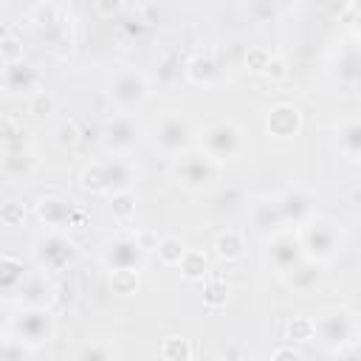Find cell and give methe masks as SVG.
Returning <instances> with one entry per match:
<instances>
[{
    "mask_svg": "<svg viewBox=\"0 0 361 361\" xmlns=\"http://www.w3.org/2000/svg\"><path fill=\"white\" fill-rule=\"evenodd\" d=\"M155 254H158V262H161V265L178 268L180 259H183V254H186V243H183L180 237H175V234H164V237L158 240Z\"/></svg>",
    "mask_w": 361,
    "mask_h": 361,
    "instance_id": "obj_25",
    "label": "cell"
},
{
    "mask_svg": "<svg viewBox=\"0 0 361 361\" xmlns=\"http://www.w3.org/2000/svg\"><path fill=\"white\" fill-rule=\"evenodd\" d=\"M336 79L347 87L361 85V45L358 42H344V48L336 56V68H333Z\"/></svg>",
    "mask_w": 361,
    "mask_h": 361,
    "instance_id": "obj_21",
    "label": "cell"
},
{
    "mask_svg": "<svg viewBox=\"0 0 361 361\" xmlns=\"http://www.w3.org/2000/svg\"><path fill=\"white\" fill-rule=\"evenodd\" d=\"M141 135H144V130H141L138 118L127 110L107 116L102 124V144L107 152H116V155H130V149L138 147Z\"/></svg>",
    "mask_w": 361,
    "mask_h": 361,
    "instance_id": "obj_10",
    "label": "cell"
},
{
    "mask_svg": "<svg viewBox=\"0 0 361 361\" xmlns=\"http://www.w3.org/2000/svg\"><path fill=\"white\" fill-rule=\"evenodd\" d=\"M183 76H186V82H192L197 87H209V85L220 82L223 68H220V62L212 54H195L192 59H186Z\"/></svg>",
    "mask_w": 361,
    "mask_h": 361,
    "instance_id": "obj_20",
    "label": "cell"
},
{
    "mask_svg": "<svg viewBox=\"0 0 361 361\" xmlns=\"http://www.w3.org/2000/svg\"><path fill=\"white\" fill-rule=\"evenodd\" d=\"M17 299H20V305H42V307H48L54 299H56V293H54V285L45 279V276H25V282L17 288ZM14 296V293H11Z\"/></svg>",
    "mask_w": 361,
    "mask_h": 361,
    "instance_id": "obj_22",
    "label": "cell"
},
{
    "mask_svg": "<svg viewBox=\"0 0 361 361\" xmlns=\"http://www.w3.org/2000/svg\"><path fill=\"white\" fill-rule=\"evenodd\" d=\"M279 203H282V212H285L288 226H293V228L302 226V223H307L316 214V197L307 189H299V186L282 192L279 195Z\"/></svg>",
    "mask_w": 361,
    "mask_h": 361,
    "instance_id": "obj_18",
    "label": "cell"
},
{
    "mask_svg": "<svg viewBox=\"0 0 361 361\" xmlns=\"http://www.w3.org/2000/svg\"><path fill=\"white\" fill-rule=\"evenodd\" d=\"M76 203L59 195H45L34 203V214L45 228H71V214Z\"/></svg>",
    "mask_w": 361,
    "mask_h": 361,
    "instance_id": "obj_17",
    "label": "cell"
},
{
    "mask_svg": "<svg viewBox=\"0 0 361 361\" xmlns=\"http://www.w3.org/2000/svg\"><path fill=\"white\" fill-rule=\"evenodd\" d=\"M110 212L118 223H127L135 214V203H133V192H116L110 195Z\"/></svg>",
    "mask_w": 361,
    "mask_h": 361,
    "instance_id": "obj_34",
    "label": "cell"
},
{
    "mask_svg": "<svg viewBox=\"0 0 361 361\" xmlns=\"http://www.w3.org/2000/svg\"><path fill=\"white\" fill-rule=\"evenodd\" d=\"M355 39H358V45H361V25H358V31H355Z\"/></svg>",
    "mask_w": 361,
    "mask_h": 361,
    "instance_id": "obj_47",
    "label": "cell"
},
{
    "mask_svg": "<svg viewBox=\"0 0 361 361\" xmlns=\"http://www.w3.org/2000/svg\"><path fill=\"white\" fill-rule=\"evenodd\" d=\"M288 338L290 341H313L316 338V324H313V316H296L290 324H288Z\"/></svg>",
    "mask_w": 361,
    "mask_h": 361,
    "instance_id": "obj_35",
    "label": "cell"
},
{
    "mask_svg": "<svg viewBox=\"0 0 361 361\" xmlns=\"http://www.w3.org/2000/svg\"><path fill=\"white\" fill-rule=\"evenodd\" d=\"M138 180V169L127 155H116L107 152V158L90 161L82 175H79V186L87 195H116V192H130Z\"/></svg>",
    "mask_w": 361,
    "mask_h": 361,
    "instance_id": "obj_1",
    "label": "cell"
},
{
    "mask_svg": "<svg viewBox=\"0 0 361 361\" xmlns=\"http://www.w3.org/2000/svg\"><path fill=\"white\" fill-rule=\"evenodd\" d=\"M226 296H228V288H226V282L223 279H209L206 282V288H203V302L209 305V307H220V305H226Z\"/></svg>",
    "mask_w": 361,
    "mask_h": 361,
    "instance_id": "obj_38",
    "label": "cell"
},
{
    "mask_svg": "<svg viewBox=\"0 0 361 361\" xmlns=\"http://www.w3.org/2000/svg\"><path fill=\"white\" fill-rule=\"evenodd\" d=\"M0 353L6 358H11V361H23V358H31L37 353V347H31L20 336H14L8 327H3V333H0Z\"/></svg>",
    "mask_w": 361,
    "mask_h": 361,
    "instance_id": "obj_28",
    "label": "cell"
},
{
    "mask_svg": "<svg viewBox=\"0 0 361 361\" xmlns=\"http://www.w3.org/2000/svg\"><path fill=\"white\" fill-rule=\"evenodd\" d=\"M248 14L254 23H268L276 14V3L274 0H248Z\"/></svg>",
    "mask_w": 361,
    "mask_h": 361,
    "instance_id": "obj_40",
    "label": "cell"
},
{
    "mask_svg": "<svg viewBox=\"0 0 361 361\" xmlns=\"http://www.w3.org/2000/svg\"><path fill=\"white\" fill-rule=\"evenodd\" d=\"M28 20L37 25V28H48L54 23H59V11L54 3H37L31 11H28Z\"/></svg>",
    "mask_w": 361,
    "mask_h": 361,
    "instance_id": "obj_37",
    "label": "cell"
},
{
    "mask_svg": "<svg viewBox=\"0 0 361 361\" xmlns=\"http://www.w3.org/2000/svg\"><path fill=\"white\" fill-rule=\"evenodd\" d=\"M39 169V155L31 144H8L3 147V158H0V172L6 180L11 183H28Z\"/></svg>",
    "mask_w": 361,
    "mask_h": 361,
    "instance_id": "obj_12",
    "label": "cell"
},
{
    "mask_svg": "<svg viewBox=\"0 0 361 361\" xmlns=\"http://www.w3.org/2000/svg\"><path fill=\"white\" fill-rule=\"evenodd\" d=\"M324 274V262H316L310 257H302L293 268H288L282 276H285V285L293 290V293H307L316 288V282L322 279Z\"/></svg>",
    "mask_w": 361,
    "mask_h": 361,
    "instance_id": "obj_19",
    "label": "cell"
},
{
    "mask_svg": "<svg viewBox=\"0 0 361 361\" xmlns=\"http://www.w3.org/2000/svg\"><path fill=\"white\" fill-rule=\"evenodd\" d=\"M0 135H3V147H8V144H23V135H25L23 121H20L17 116L6 113L3 121H0Z\"/></svg>",
    "mask_w": 361,
    "mask_h": 361,
    "instance_id": "obj_36",
    "label": "cell"
},
{
    "mask_svg": "<svg viewBox=\"0 0 361 361\" xmlns=\"http://www.w3.org/2000/svg\"><path fill=\"white\" fill-rule=\"evenodd\" d=\"M0 220L6 226H20L25 220V206L20 200H6L3 209H0Z\"/></svg>",
    "mask_w": 361,
    "mask_h": 361,
    "instance_id": "obj_41",
    "label": "cell"
},
{
    "mask_svg": "<svg viewBox=\"0 0 361 361\" xmlns=\"http://www.w3.org/2000/svg\"><path fill=\"white\" fill-rule=\"evenodd\" d=\"M358 161H361V152H358Z\"/></svg>",
    "mask_w": 361,
    "mask_h": 361,
    "instance_id": "obj_48",
    "label": "cell"
},
{
    "mask_svg": "<svg viewBox=\"0 0 361 361\" xmlns=\"http://www.w3.org/2000/svg\"><path fill=\"white\" fill-rule=\"evenodd\" d=\"M25 265H23V259L20 257H14L11 251H6L3 254V262H0V285H3V293H6V299L25 282Z\"/></svg>",
    "mask_w": 361,
    "mask_h": 361,
    "instance_id": "obj_24",
    "label": "cell"
},
{
    "mask_svg": "<svg viewBox=\"0 0 361 361\" xmlns=\"http://www.w3.org/2000/svg\"><path fill=\"white\" fill-rule=\"evenodd\" d=\"M85 226H87V212L82 206H76L71 214V228H85Z\"/></svg>",
    "mask_w": 361,
    "mask_h": 361,
    "instance_id": "obj_46",
    "label": "cell"
},
{
    "mask_svg": "<svg viewBox=\"0 0 361 361\" xmlns=\"http://www.w3.org/2000/svg\"><path fill=\"white\" fill-rule=\"evenodd\" d=\"M79 141H82V130H79V124H76L73 118L62 121V124L54 130V144H56L59 149H73Z\"/></svg>",
    "mask_w": 361,
    "mask_h": 361,
    "instance_id": "obj_31",
    "label": "cell"
},
{
    "mask_svg": "<svg viewBox=\"0 0 361 361\" xmlns=\"http://www.w3.org/2000/svg\"><path fill=\"white\" fill-rule=\"evenodd\" d=\"M214 254L223 262H237L245 257V234L240 228H226L214 237Z\"/></svg>",
    "mask_w": 361,
    "mask_h": 361,
    "instance_id": "obj_23",
    "label": "cell"
},
{
    "mask_svg": "<svg viewBox=\"0 0 361 361\" xmlns=\"http://www.w3.org/2000/svg\"><path fill=\"white\" fill-rule=\"evenodd\" d=\"M6 327H8L14 336H20L23 341H28L31 347L48 344V341L54 338V333H56L54 313H51L48 307H42V305H23V310H17V313L6 322Z\"/></svg>",
    "mask_w": 361,
    "mask_h": 361,
    "instance_id": "obj_7",
    "label": "cell"
},
{
    "mask_svg": "<svg viewBox=\"0 0 361 361\" xmlns=\"http://www.w3.org/2000/svg\"><path fill=\"white\" fill-rule=\"evenodd\" d=\"M338 149L350 158H358V152H361V118L344 121L338 127Z\"/></svg>",
    "mask_w": 361,
    "mask_h": 361,
    "instance_id": "obj_30",
    "label": "cell"
},
{
    "mask_svg": "<svg viewBox=\"0 0 361 361\" xmlns=\"http://www.w3.org/2000/svg\"><path fill=\"white\" fill-rule=\"evenodd\" d=\"M248 217H251V228L262 237H271L282 228H288V220H285V212H282V203H279V195L276 197H257L248 209Z\"/></svg>",
    "mask_w": 361,
    "mask_h": 361,
    "instance_id": "obj_15",
    "label": "cell"
},
{
    "mask_svg": "<svg viewBox=\"0 0 361 361\" xmlns=\"http://www.w3.org/2000/svg\"><path fill=\"white\" fill-rule=\"evenodd\" d=\"M271 358H276V361H279V358H302V350H296L293 341H290V347H276V350L271 353Z\"/></svg>",
    "mask_w": 361,
    "mask_h": 361,
    "instance_id": "obj_45",
    "label": "cell"
},
{
    "mask_svg": "<svg viewBox=\"0 0 361 361\" xmlns=\"http://www.w3.org/2000/svg\"><path fill=\"white\" fill-rule=\"evenodd\" d=\"M220 169H223V164L214 155H209L203 147H192L183 155L172 158V178L183 189H192V192L212 186L220 178Z\"/></svg>",
    "mask_w": 361,
    "mask_h": 361,
    "instance_id": "obj_5",
    "label": "cell"
},
{
    "mask_svg": "<svg viewBox=\"0 0 361 361\" xmlns=\"http://www.w3.org/2000/svg\"><path fill=\"white\" fill-rule=\"evenodd\" d=\"M76 257H79V248L62 228H48L34 243V259L42 271H65L76 262Z\"/></svg>",
    "mask_w": 361,
    "mask_h": 361,
    "instance_id": "obj_9",
    "label": "cell"
},
{
    "mask_svg": "<svg viewBox=\"0 0 361 361\" xmlns=\"http://www.w3.org/2000/svg\"><path fill=\"white\" fill-rule=\"evenodd\" d=\"M25 110L34 118H48V116L56 113V96L51 90H45V85H42L39 90H34V93L25 96Z\"/></svg>",
    "mask_w": 361,
    "mask_h": 361,
    "instance_id": "obj_27",
    "label": "cell"
},
{
    "mask_svg": "<svg viewBox=\"0 0 361 361\" xmlns=\"http://www.w3.org/2000/svg\"><path fill=\"white\" fill-rule=\"evenodd\" d=\"M110 355H113V350L110 347H99V344H85L76 353V358H110Z\"/></svg>",
    "mask_w": 361,
    "mask_h": 361,
    "instance_id": "obj_43",
    "label": "cell"
},
{
    "mask_svg": "<svg viewBox=\"0 0 361 361\" xmlns=\"http://www.w3.org/2000/svg\"><path fill=\"white\" fill-rule=\"evenodd\" d=\"M42 87V71L28 59L3 62V90L6 93H34Z\"/></svg>",
    "mask_w": 361,
    "mask_h": 361,
    "instance_id": "obj_14",
    "label": "cell"
},
{
    "mask_svg": "<svg viewBox=\"0 0 361 361\" xmlns=\"http://www.w3.org/2000/svg\"><path fill=\"white\" fill-rule=\"evenodd\" d=\"M268 62H271V51H268V48H262V45L248 48V54H245V68H248L251 73H265Z\"/></svg>",
    "mask_w": 361,
    "mask_h": 361,
    "instance_id": "obj_39",
    "label": "cell"
},
{
    "mask_svg": "<svg viewBox=\"0 0 361 361\" xmlns=\"http://www.w3.org/2000/svg\"><path fill=\"white\" fill-rule=\"evenodd\" d=\"M93 6H96V11L102 17H113L121 8V0H93Z\"/></svg>",
    "mask_w": 361,
    "mask_h": 361,
    "instance_id": "obj_44",
    "label": "cell"
},
{
    "mask_svg": "<svg viewBox=\"0 0 361 361\" xmlns=\"http://www.w3.org/2000/svg\"><path fill=\"white\" fill-rule=\"evenodd\" d=\"M178 268H180V274H183L186 279H206L209 271H212L209 257H206L203 251H195V248H186V254H183V259H180Z\"/></svg>",
    "mask_w": 361,
    "mask_h": 361,
    "instance_id": "obj_29",
    "label": "cell"
},
{
    "mask_svg": "<svg viewBox=\"0 0 361 361\" xmlns=\"http://www.w3.org/2000/svg\"><path fill=\"white\" fill-rule=\"evenodd\" d=\"M302 124H305V116H302V110H299L296 104H290V102L274 104V107L268 110V116H265V130H268V135H274V138H293V135L302 133Z\"/></svg>",
    "mask_w": 361,
    "mask_h": 361,
    "instance_id": "obj_16",
    "label": "cell"
},
{
    "mask_svg": "<svg viewBox=\"0 0 361 361\" xmlns=\"http://www.w3.org/2000/svg\"><path fill=\"white\" fill-rule=\"evenodd\" d=\"M197 147H203L209 155H214L220 164H226V161L240 158L245 141H243V130H240L234 121L220 118V121H212V124H206V127L200 130Z\"/></svg>",
    "mask_w": 361,
    "mask_h": 361,
    "instance_id": "obj_8",
    "label": "cell"
},
{
    "mask_svg": "<svg viewBox=\"0 0 361 361\" xmlns=\"http://www.w3.org/2000/svg\"><path fill=\"white\" fill-rule=\"evenodd\" d=\"M149 79L138 71V68H116L107 76V99L116 104V110H127L133 113L135 107H141L149 99Z\"/></svg>",
    "mask_w": 361,
    "mask_h": 361,
    "instance_id": "obj_6",
    "label": "cell"
},
{
    "mask_svg": "<svg viewBox=\"0 0 361 361\" xmlns=\"http://www.w3.org/2000/svg\"><path fill=\"white\" fill-rule=\"evenodd\" d=\"M141 268H113L110 271V290L118 293V296H133L141 285Z\"/></svg>",
    "mask_w": 361,
    "mask_h": 361,
    "instance_id": "obj_26",
    "label": "cell"
},
{
    "mask_svg": "<svg viewBox=\"0 0 361 361\" xmlns=\"http://www.w3.org/2000/svg\"><path fill=\"white\" fill-rule=\"evenodd\" d=\"M296 231H299V243H302L305 257H310V259H316V262H324V265H327V262L336 259V257L341 254V248H344V231H341V226H338L336 220H330V217L313 214L307 223L296 226Z\"/></svg>",
    "mask_w": 361,
    "mask_h": 361,
    "instance_id": "obj_2",
    "label": "cell"
},
{
    "mask_svg": "<svg viewBox=\"0 0 361 361\" xmlns=\"http://www.w3.org/2000/svg\"><path fill=\"white\" fill-rule=\"evenodd\" d=\"M149 138H152L158 152H164L166 158H178L186 149L195 147L197 133H195L192 121L180 110H166V113H161L155 118V124L149 130Z\"/></svg>",
    "mask_w": 361,
    "mask_h": 361,
    "instance_id": "obj_3",
    "label": "cell"
},
{
    "mask_svg": "<svg viewBox=\"0 0 361 361\" xmlns=\"http://www.w3.org/2000/svg\"><path fill=\"white\" fill-rule=\"evenodd\" d=\"M288 59L285 56H279V54H271V62H268V68H265V76L268 79H274V82H282V79H288Z\"/></svg>",
    "mask_w": 361,
    "mask_h": 361,
    "instance_id": "obj_42",
    "label": "cell"
},
{
    "mask_svg": "<svg viewBox=\"0 0 361 361\" xmlns=\"http://www.w3.org/2000/svg\"><path fill=\"white\" fill-rule=\"evenodd\" d=\"M0 59H3V62H14V59H23V42H20V37H17V31H14L11 25H3Z\"/></svg>",
    "mask_w": 361,
    "mask_h": 361,
    "instance_id": "obj_33",
    "label": "cell"
},
{
    "mask_svg": "<svg viewBox=\"0 0 361 361\" xmlns=\"http://www.w3.org/2000/svg\"><path fill=\"white\" fill-rule=\"evenodd\" d=\"M265 240H268V248H265L268 262H271V268L279 271V274H285L288 268H293V265L305 257L296 228H293V231H290V228H282V231H276V234H271V237H265Z\"/></svg>",
    "mask_w": 361,
    "mask_h": 361,
    "instance_id": "obj_13",
    "label": "cell"
},
{
    "mask_svg": "<svg viewBox=\"0 0 361 361\" xmlns=\"http://www.w3.org/2000/svg\"><path fill=\"white\" fill-rule=\"evenodd\" d=\"M144 257H147V248L141 245L135 231L133 234H116L102 248V265L107 271H113V268H141Z\"/></svg>",
    "mask_w": 361,
    "mask_h": 361,
    "instance_id": "obj_11",
    "label": "cell"
},
{
    "mask_svg": "<svg viewBox=\"0 0 361 361\" xmlns=\"http://www.w3.org/2000/svg\"><path fill=\"white\" fill-rule=\"evenodd\" d=\"M313 324H316V338L327 347V353H338L341 347H350L355 341H361V322L353 310H344V307H330V310H322L319 316H313Z\"/></svg>",
    "mask_w": 361,
    "mask_h": 361,
    "instance_id": "obj_4",
    "label": "cell"
},
{
    "mask_svg": "<svg viewBox=\"0 0 361 361\" xmlns=\"http://www.w3.org/2000/svg\"><path fill=\"white\" fill-rule=\"evenodd\" d=\"M189 355H192L189 338H180V336L164 338V344H161V358L164 361H180V358H189Z\"/></svg>",
    "mask_w": 361,
    "mask_h": 361,
    "instance_id": "obj_32",
    "label": "cell"
}]
</instances>
